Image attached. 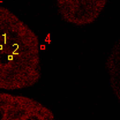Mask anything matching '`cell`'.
<instances>
[{"mask_svg":"<svg viewBox=\"0 0 120 120\" xmlns=\"http://www.w3.org/2000/svg\"><path fill=\"white\" fill-rule=\"evenodd\" d=\"M42 76L41 44L35 31L0 6V90H22Z\"/></svg>","mask_w":120,"mask_h":120,"instance_id":"6da1fadb","label":"cell"},{"mask_svg":"<svg viewBox=\"0 0 120 120\" xmlns=\"http://www.w3.org/2000/svg\"><path fill=\"white\" fill-rule=\"evenodd\" d=\"M0 120H56L53 112L34 98L0 92Z\"/></svg>","mask_w":120,"mask_h":120,"instance_id":"7a4b0ae2","label":"cell"},{"mask_svg":"<svg viewBox=\"0 0 120 120\" xmlns=\"http://www.w3.org/2000/svg\"><path fill=\"white\" fill-rule=\"evenodd\" d=\"M106 4V0H59L56 2V7L62 21L83 27L99 17Z\"/></svg>","mask_w":120,"mask_h":120,"instance_id":"3957f363","label":"cell"},{"mask_svg":"<svg viewBox=\"0 0 120 120\" xmlns=\"http://www.w3.org/2000/svg\"><path fill=\"white\" fill-rule=\"evenodd\" d=\"M105 69L109 75L110 86L116 98L120 99V46L117 41L105 61Z\"/></svg>","mask_w":120,"mask_h":120,"instance_id":"277c9868","label":"cell"}]
</instances>
